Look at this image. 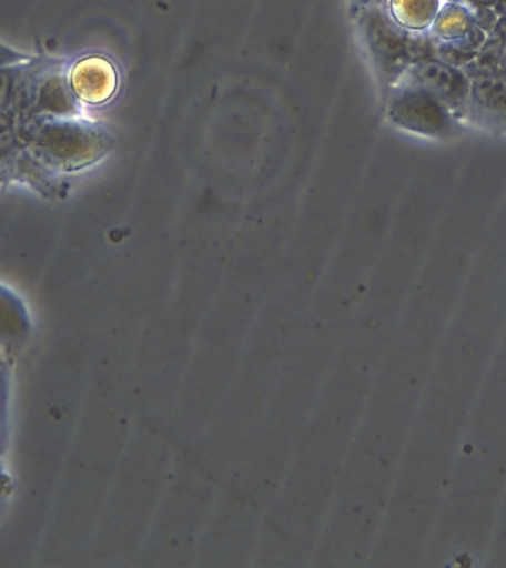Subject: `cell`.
<instances>
[{
  "label": "cell",
  "instance_id": "7402d4cb",
  "mask_svg": "<svg viewBox=\"0 0 506 568\" xmlns=\"http://www.w3.org/2000/svg\"><path fill=\"white\" fill-rule=\"evenodd\" d=\"M499 71H500L502 74L506 75V48H505V51H504V55H502Z\"/></svg>",
  "mask_w": 506,
  "mask_h": 568
},
{
  "label": "cell",
  "instance_id": "7c38bea8",
  "mask_svg": "<svg viewBox=\"0 0 506 568\" xmlns=\"http://www.w3.org/2000/svg\"><path fill=\"white\" fill-rule=\"evenodd\" d=\"M505 48V44L499 42L495 36L488 34L486 43L479 49L477 55L462 70L465 71L469 79L477 78V75L497 73Z\"/></svg>",
  "mask_w": 506,
  "mask_h": 568
},
{
  "label": "cell",
  "instance_id": "603a6c76",
  "mask_svg": "<svg viewBox=\"0 0 506 568\" xmlns=\"http://www.w3.org/2000/svg\"><path fill=\"white\" fill-rule=\"evenodd\" d=\"M364 3H376L380 2V0H362Z\"/></svg>",
  "mask_w": 506,
  "mask_h": 568
},
{
  "label": "cell",
  "instance_id": "9a60e30c",
  "mask_svg": "<svg viewBox=\"0 0 506 568\" xmlns=\"http://www.w3.org/2000/svg\"><path fill=\"white\" fill-rule=\"evenodd\" d=\"M434 40L433 55L435 60L446 62L448 65L457 67V69H464L477 53H470L465 51L459 43L455 40L451 42H443V40Z\"/></svg>",
  "mask_w": 506,
  "mask_h": 568
},
{
  "label": "cell",
  "instance_id": "2e32d148",
  "mask_svg": "<svg viewBox=\"0 0 506 568\" xmlns=\"http://www.w3.org/2000/svg\"><path fill=\"white\" fill-rule=\"evenodd\" d=\"M469 11L473 13L475 26L486 31L487 34H492L497 20H499V16H497L495 9L490 7H473L469 8Z\"/></svg>",
  "mask_w": 506,
  "mask_h": 568
},
{
  "label": "cell",
  "instance_id": "ac0fdd59",
  "mask_svg": "<svg viewBox=\"0 0 506 568\" xmlns=\"http://www.w3.org/2000/svg\"><path fill=\"white\" fill-rule=\"evenodd\" d=\"M492 36H495V38L506 47V17H499L495 29L492 31Z\"/></svg>",
  "mask_w": 506,
  "mask_h": 568
},
{
  "label": "cell",
  "instance_id": "ffe728a7",
  "mask_svg": "<svg viewBox=\"0 0 506 568\" xmlns=\"http://www.w3.org/2000/svg\"><path fill=\"white\" fill-rule=\"evenodd\" d=\"M493 9H495L497 16L506 17V0H496L495 7H493Z\"/></svg>",
  "mask_w": 506,
  "mask_h": 568
},
{
  "label": "cell",
  "instance_id": "4fadbf2b",
  "mask_svg": "<svg viewBox=\"0 0 506 568\" xmlns=\"http://www.w3.org/2000/svg\"><path fill=\"white\" fill-rule=\"evenodd\" d=\"M8 354L0 348V455L7 448L9 397H11V375H9Z\"/></svg>",
  "mask_w": 506,
  "mask_h": 568
},
{
  "label": "cell",
  "instance_id": "8992f818",
  "mask_svg": "<svg viewBox=\"0 0 506 568\" xmlns=\"http://www.w3.org/2000/svg\"><path fill=\"white\" fill-rule=\"evenodd\" d=\"M67 80L82 106L105 105L118 93L120 83L118 67L102 55H87L67 64Z\"/></svg>",
  "mask_w": 506,
  "mask_h": 568
},
{
  "label": "cell",
  "instance_id": "7a4b0ae2",
  "mask_svg": "<svg viewBox=\"0 0 506 568\" xmlns=\"http://www.w3.org/2000/svg\"><path fill=\"white\" fill-rule=\"evenodd\" d=\"M18 119L82 118L83 106L75 100L67 80V64L51 58H31L17 84L11 109Z\"/></svg>",
  "mask_w": 506,
  "mask_h": 568
},
{
  "label": "cell",
  "instance_id": "52a82bcc",
  "mask_svg": "<svg viewBox=\"0 0 506 568\" xmlns=\"http://www.w3.org/2000/svg\"><path fill=\"white\" fill-rule=\"evenodd\" d=\"M465 119L483 126L506 129V75L500 71L470 79Z\"/></svg>",
  "mask_w": 506,
  "mask_h": 568
},
{
  "label": "cell",
  "instance_id": "3957f363",
  "mask_svg": "<svg viewBox=\"0 0 506 568\" xmlns=\"http://www.w3.org/2000/svg\"><path fill=\"white\" fill-rule=\"evenodd\" d=\"M364 29L382 71L391 82H399L417 61L434 58V40L428 31L404 30L386 9L372 7L364 16Z\"/></svg>",
  "mask_w": 506,
  "mask_h": 568
},
{
  "label": "cell",
  "instance_id": "277c9868",
  "mask_svg": "<svg viewBox=\"0 0 506 568\" xmlns=\"http://www.w3.org/2000/svg\"><path fill=\"white\" fill-rule=\"evenodd\" d=\"M386 113L402 131L429 140H447L459 132V119L437 97L411 80H399Z\"/></svg>",
  "mask_w": 506,
  "mask_h": 568
},
{
  "label": "cell",
  "instance_id": "30bf717a",
  "mask_svg": "<svg viewBox=\"0 0 506 568\" xmlns=\"http://www.w3.org/2000/svg\"><path fill=\"white\" fill-rule=\"evenodd\" d=\"M475 22L469 8L459 2H443L428 33L435 40L451 42L468 34Z\"/></svg>",
  "mask_w": 506,
  "mask_h": 568
},
{
  "label": "cell",
  "instance_id": "44dd1931",
  "mask_svg": "<svg viewBox=\"0 0 506 568\" xmlns=\"http://www.w3.org/2000/svg\"><path fill=\"white\" fill-rule=\"evenodd\" d=\"M11 180H12V178H11V175H9V172L4 171L3 168H0V189H2V186L7 185L8 182Z\"/></svg>",
  "mask_w": 506,
  "mask_h": 568
},
{
  "label": "cell",
  "instance_id": "e0dca14e",
  "mask_svg": "<svg viewBox=\"0 0 506 568\" xmlns=\"http://www.w3.org/2000/svg\"><path fill=\"white\" fill-rule=\"evenodd\" d=\"M30 58L29 53L17 51V49L0 43V67L12 64V62L30 60Z\"/></svg>",
  "mask_w": 506,
  "mask_h": 568
},
{
  "label": "cell",
  "instance_id": "cb8c5ba5",
  "mask_svg": "<svg viewBox=\"0 0 506 568\" xmlns=\"http://www.w3.org/2000/svg\"><path fill=\"white\" fill-rule=\"evenodd\" d=\"M443 2H459V3H462V0H443Z\"/></svg>",
  "mask_w": 506,
  "mask_h": 568
},
{
  "label": "cell",
  "instance_id": "ba28073f",
  "mask_svg": "<svg viewBox=\"0 0 506 568\" xmlns=\"http://www.w3.org/2000/svg\"><path fill=\"white\" fill-rule=\"evenodd\" d=\"M30 332V315L24 302L11 288L0 284V348L11 354L21 348Z\"/></svg>",
  "mask_w": 506,
  "mask_h": 568
},
{
  "label": "cell",
  "instance_id": "6da1fadb",
  "mask_svg": "<svg viewBox=\"0 0 506 568\" xmlns=\"http://www.w3.org/2000/svg\"><path fill=\"white\" fill-rule=\"evenodd\" d=\"M18 132L31 159L61 176L83 171L113 149V138L100 124L82 118L18 119Z\"/></svg>",
  "mask_w": 506,
  "mask_h": 568
},
{
  "label": "cell",
  "instance_id": "d6986e66",
  "mask_svg": "<svg viewBox=\"0 0 506 568\" xmlns=\"http://www.w3.org/2000/svg\"><path fill=\"white\" fill-rule=\"evenodd\" d=\"M462 3L468 8L473 7H495L496 0H462Z\"/></svg>",
  "mask_w": 506,
  "mask_h": 568
},
{
  "label": "cell",
  "instance_id": "8fae6325",
  "mask_svg": "<svg viewBox=\"0 0 506 568\" xmlns=\"http://www.w3.org/2000/svg\"><path fill=\"white\" fill-rule=\"evenodd\" d=\"M24 151L26 146L18 132L17 115L11 110L2 111L0 113V168L8 171L11 178L13 168L17 166Z\"/></svg>",
  "mask_w": 506,
  "mask_h": 568
},
{
  "label": "cell",
  "instance_id": "5b68a950",
  "mask_svg": "<svg viewBox=\"0 0 506 568\" xmlns=\"http://www.w3.org/2000/svg\"><path fill=\"white\" fill-rule=\"evenodd\" d=\"M403 79L419 84L437 97L457 119H465L470 79L464 70L435 58H426L413 64Z\"/></svg>",
  "mask_w": 506,
  "mask_h": 568
},
{
  "label": "cell",
  "instance_id": "5bb4252c",
  "mask_svg": "<svg viewBox=\"0 0 506 568\" xmlns=\"http://www.w3.org/2000/svg\"><path fill=\"white\" fill-rule=\"evenodd\" d=\"M30 60L12 62V64L0 67V113L11 109L17 84L20 82L21 75L24 73Z\"/></svg>",
  "mask_w": 506,
  "mask_h": 568
},
{
  "label": "cell",
  "instance_id": "9c48e42d",
  "mask_svg": "<svg viewBox=\"0 0 506 568\" xmlns=\"http://www.w3.org/2000/svg\"><path fill=\"white\" fill-rule=\"evenodd\" d=\"M443 0H388L386 11L399 27L413 33H424L433 26Z\"/></svg>",
  "mask_w": 506,
  "mask_h": 568
}]
</instances>
